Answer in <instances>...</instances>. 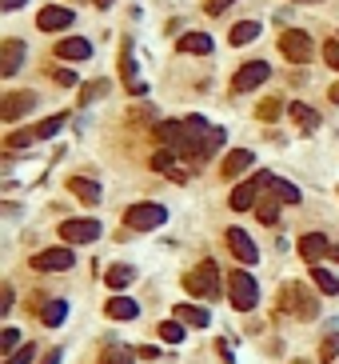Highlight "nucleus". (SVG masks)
I'll use <instances>...</instances> for the list:
<instances>
[{
  "label": "nucleus",
  "mask_w": 339,
  "mask_h": 364,
  "mask_svg": "<svg viewBox=\"0 0 339 364\" xmlns=\"http://www.w3.org/2000/svg\"><path fill=\"white\" fill-rule=\"evenodd\" d=\"M255 164V152H248V149H236V152H228V156H224V176H240L243 168H252Z\"/></svg>",
  "instance_id": "obj_16"
},
{
  "label": "nucleus",
  "mask_w": 339,
  "mask_h": 364,
  "mask_svg": "<svg viewBox=\"0 0 339 364\" xmlns=\"http://www.w3.org/2000/svg\"><path fill=\"white\" fill-rule=\"evenodd\" d=\"M13 308V289H4V296H0V313H8Z\"/></svg>",
  "instance_id": "obj_40"
},
{
  "label": "nucleus",
  "mask_w": 339,
  "mask_h": 364,
  "mask_svg": "<svg viewBox=\"0 0 339 364\" xmlns=\"http://www.w3.org/2000/svg\"><path fill=\"white\" fill-rule=\"evenodd\" d=\"M64 120H68V116H64V113H56V116H49V120L32 125V132H37V140H49V137H56V132L64 128Z\"/></svg>",
  "instance_id": "obj_24"
},
{
  "label": "nucleus",
  "mask_w": 339,
  "mask_h": 364,
  "mask_svg": "<svg viewBox=\"0 0 339 364\" xmlns=\"http://www.w3.org/2000/svg\"><path fill=\"white\" fill-rule=\"evenodd\" d=\"M108 92V80H92V84H84V92H80V101L84 104H92L96 96H104Z\"/></svg>",
  "instance_id": "obj_32"
},
{
  "label": "nucleus",
  "mask_w": 339,
  "mask_h": 364,
  "mask_svg": "<svg viewBox=\"0 0 339 364\" xmlns=\"http://www.w3.org/2000/svg\"><path fill=\"white\" fill-rule=\"evenodd\" d=\"M104 313H108L112 320H136V313H140V308H136V301H128V296H112Z\"/></svg>",
  "instance_id": "obj_18"
},
{
  "label": "nucleus",
  "mask_w": 339,
  "mask_h": 364,
  "mask_svg": "<svg viewBox=\"0 0 339 364\" xmlns=\"http://www.w3.org/2000/svg\"><path fill=\"white\" fill-rule=\"evenodd\" d=\"M168 220V213H164V204H132L128 213H124V225L136 228V232H148V228H160Z\"/></svg>",
  "instance_id": "obj_4"
},
{
  "label": "nucleus",
  "mask_w": 339,
  "mask_h": 364,
  "mask_svg": "<svg viewBox=\"0 0 339 364\" xmlns=\"http://www.w3.org/2000/svg\"><path fill=\"white\" fill-rule=\"evenodd\" d=\"M56 56H60V61H88V56H92V44H88L84 37H68V40L56 44Z\"/></svg>",
  "instance_id": "obj_14"
},
{
  "label": "nucleus",
  "mask_w": 339,
  "mask_h": 364,
  "mask_svg": "<svg viewBox=\"0 0 339 364\" xmlns=\"http://www.w3.org/2000/svg\"><path fill=\"white\" fill-rule=\"evenodd\" d=\"M20 61H25V40H4V49H0V76L20 73Z\"/></svg>",
  "instance_id": "obj_13"
},
{
  "label": "nucleus",
  "mask_w": 339,
  "mask_h": 364,
  "mask_svg": "<svg viewBox=\"0 0 339 364\" xmlns=\"http://www.w3.org/2000/svg\"><path fill=\"white\" fill-rule=\"evenodd\" d=\"M96 8H112V0H96Z\"/></svg>",
  "instance_id": "obj_44"
},
{
  "label": "nucleus",
  "mask_w": 339,
  "mask_h": 364,
  "mask_svg": "<svg viewBox=\"0 0 339 364\" xmlns=\"http://www.w3.org/2000/svg\"><path fill=\"white\" fill-rule=\"evenodd\" d=\"M228 292H231V304H236L240 313L255 308V301H260V284H255V277H248V272H231Z\"/></svg>",
  "instance_id": "obj_3"
},
{
  "label": "nucleus",
  "mask_w": 339,
  "mask_h": 364,
  "mask_svg": "<svg viewBox=\"0 0 339 364\" xmlns=\"http://www.w3.org/2000/svg\"><path fill=\"white\" fill-rule=\"evenodd\" d=\"M260 37V25L255 20H240V25L231 28V44H248V40Z\"/></svg>",
  "instance_id": "obj_27"
},
{
  "label": "nucleus",
  "mask_w": 339,
  "mask_h": 364,
  "mask_svg": "<svg viewBox=\"0 0 339 364\" xmlns=\"http://www.w3.org/2000/svg\"><path fill=\"white\" fill-rule=\"evenodd\" d=\"M32 356H37V344H25V349H16L4 364H32Z\"/></svg>",
  "instance_id": "obj_35"
},
{
  "label": "nucleus",
  "mask_w": 339,
  "mask_h": 364,
  "mask_svg": "<svg viewBox=\"0 0 339 364\" xmlns=\"http://www.w3.org/2000/svg\"><path fill=\"white\" fill-rule=\"evenodd\" d=\"M271 192H276L283 204H295V201H300V189H295V184H288V180H276V184H271Z\"/></svg>",
  "instance_id": "obj_30"
},
{
  "label": "nucleus",
  "mask_w": 339,
  "mask_h": 364,
  "mask_svg": "<svg viewBox=\"0 0 339 364\" xmlns=\"http://www.w3.org/2000/svg\"><path fill=\"white\" fill-rule=\"evenodd\" d=\"M279 52H283L291 64H307V61H312V52H315V44H312V37H307V32L288 28V32L279 37Z\"/></svg>",
  "instance_id": "obj_5"
},
{
  "label": "nucleus",
  "mask_w": 339,
  "mask_h": 364,
  "mask_svg": "<svg viewBox=\"0 0 339 364\" xmlns=\"http://www.w3.org/2000/svg\"><path fill=\"white\" fill-rule=\"evenodd\" d=\"M64 316H68V304L64 301H49L44 304V313H40V320L49 328H56V325H64Z\"/></svg>",
  "instance_id": "obj_25"
},
{
  "label": "nucleus",
  "mask_w": 339,
  "mask_h": 364,
  "mask_svg": "<svg viewBox=\"0 0 339 364\" xmlns=\"http://www.w3.org/2000/svg\"><path fill=\"white\" fill-rule=\"evenodd\" d=\"M300 256L307 264H319L324 256H331V244H327V237H319V232H307V237H300Z\"/></svg>",
  "instance_id": "obj_10"
},
{
  "label": "nucleus",
  "mask_w": 339,
  "mask_h": 364,
  "mask_svg": "<svg viewBox=\"0 0 339 364\" xmlns=\"http://www.w3.org/2000/svg\"><path fill=\"white\" fill-rule=\"evenodd\" d=\"M180 52L207 56V52H212V37H204V32H188V37H180Z\"/></svg>",
  "instance_id": "obj_19"
},
{
  "label": "nucleus",
  "mask_w": 339,
  "mask_h": 364,
  "mask_svg": "<svg viewBox=\"0 0 339 364\" xmlns=\"http://www.w3.org/2000/svg\"><path fill=\"white\" fill-rule=\"evenodd\" d=\"M40 364H60V349H52L49 356H44V360H40Z\"/></svg>",
  "instance_id": "obj_41"
},
{
  "label": "nucleus",
  "mask_w": 339,
  "mask_h": 364,
  "mask_svg": "<svg viewBox=\"0 0 339 364\" xmlns=\"http://www.w3.org/2000/svg\"><path fill=\"white\" fill-rule=\"evenodd\" d=\"M160 337L168 340V344H180L184 340V320H164V325H160Z\"/></svg>",
  "instance_id": "obj_28"
},
{
  "label": "nucleus",
  "mask_w": 339,
  "mask_h": 364,
  "mask_svg": "<svg viewBox=\"0 0 339 364\" xmlns=\"http://www.w3.org/2000/svg\"><path fill=\"white\" fill-rule=\"evenodd\" d=\"M37 25H40V32H60V28L72 25V8H64V4H49V8H40Z\"/></svg>",
  "instance_id": "obj_9"
},
{
  "label": "nucleus",
  "mask_w": 339,
  "mask_h": 364,
  "mask_svg": "<svg viewBox=\"0 0 339 364\" xmlns=\"http://www.w3.org/2000/svg\"><path fill=\"white\" fill-rule=\"evenodd\" d=\"M295 364H303V360H295Z\"/></svg>",
  "instance_id": "obj_46"
},
{
  "label": "nucleus",
  "mask_w": 339,
  "mask_h": 364,
  "mask_svg": "<svg viewBox=\"0 0 339 364\" xmlns=\"http://www.w3.org/2000/svg\"><path fill=\"white\" fill-rule=\"evenodd\" d=\"M295 4H312V0H295Z\"/></svg>",
  "instance_id": "obj_45"
},
{
  "label": "nucleus",
  "mask_w": 339,
  "mask_h": 364,
  "mask_svg": "<svg viewBox=\"0 0 339 364\" xmlns=\"http://www.w3.org/2000/svg\"><path fill=\"white\" fill-rule=\"evenodd\" d=\"M279 113H283V104H279V101H264V104H260V120H276Z\"/></svg>",
  "instance_id": "obj_36"
},
{
  "label": "nucleus",
  "mask_w": 339,
  "mask_h": 364,
  "mask_svg": "<svg viewBox=\"0 0 339 364\" xmlns=\"http://www.w3.org/2000/svg\"><path fill=\"white\" fill-rule=\"evenodd\" d=\"M231 4H236V0H204V13L207 16H219L224 8H231Z\"/></svg>",
  "instance_id": "obj_38"
},
{
  "label": "nucleus",
  "mask_w": 339,
  "mask_h": 364,
  "mask_svg": "<svg viewBox=\"0 0 339 364\" xmlns=\"http://www.w3.org/2000/svg\"><path fill=\"white\" fill-rule=\"evenodd\" d=\"M288 113L295 116V120H300L303 128H319V113H315V108H307V104L295 101V104H288Z\"/></svg>",
  "instance_id": "obj_26"
},
{
  "label": "nucleus",
  "mask_w": 339,
  "mask_h": 364,
  "mask_svg": "<svg viewBox=\"0 0 339 364\" xmlns=\"http://www.w3.org/2000/svg\"><path fill=\"white\" fill-rule=\"evenodd\" d=\"M68 192H72L76 201H84V204L100 201V184L96 180H88V176H72V180H68Z\"/></svg>",
  "instance_id": "obj_15"
},
{
  "label": "nucleus",
  "mask_w": 339,
  "mask_h": 364,
  "mask_svg": "<svg viewBox=\"0 0 339 364\" xmlns=\"http://www.w3.org/2000/svg\"><path fill=\"white\" fill-rule=\"evenodd\" d=\"M279 196H260V204H255V216H260V220H264V225H276L279 220Z\"/></svg>",
  "instance_id": "obj_21"
},
{
  "label": "nucleus",
  "mask_w": 339,
  "mask_h": 364,
  "mask_svg": "<svg viewBox=\"0 0 339 364\" xmlns=\"http://www.w3.org/2000/svg\"><path fill=\"white\" fill-rule=\"evenodd\" d=\"M176 316H180L184 325H192V328H207V320H212V316H207L204 308H196V304H180Z\"/></svg>",
  "instance_id": "obj_22"
},
{
  "label": "nucleus",
  "mask_w": 339,
  "mask_h": 364,
  "mask_svg": "<svg viewBox=\"0 0 339 364\" xmlns=\"http://www.w3.org/2000/svg\"><path fill=\"white\" fill-rule=\"evenodd\" d=\"M324 61L331 64V68H339V40H327L324 44Z\"/></svg>",
  "instance_id": "obj_37"
},
{
  "label": "nucleus",
  "mask_w": 339,
  "mask_h": 364,
  "mask_svg": "<svg viewBox=\"0 0 339 364\" xmlns=\"http://www.w3.org/2000/svg\"><path fill=\"white\" fill-rule=\"evenodd\" d=\"M152 168H156V172H164V176H172L176 184H184V180H188V172H184V168H176L172 152H156V156H152Z\"/></svg>",
  "instance_id": "obj_17"
},
{
  "label": "nucleus",
  "mask_w": 339,
  "mask_h": 364,
  "mask_svg": "<svg viewBox=\"0 0 339 364\" xmlns=\"http://www.w3.org/2000/svg\"><path fill=\"white\" fill-rule=\"evenodd\" d=\"M279 308H283V313H295L300 320H312V316L319 313L315 296H312L307 289H303L300 280H288V284L279 289Z\"/></svg>",
  "instance_id": "obj_1"
},
{
  "label": "nucleus",
  "mask_w": 339,
  "mask_h": 364,
  "mask_svg": "<svg viewBox=\"0 0 339 364\" xmlns=\"http://www.w3.org/2000/svg\"><path fill=\"white\" fill-rule=\"evenodd\" d=\"M312 280H315V289H319V292H327V296H339V277H331L327 268H319V264H315V268H312Z\"/></svg>",
  "instance_id": "obj_23"
},
{
  "label": "nucleus",
  "mask_w": 339,
  "mask_h": 364,
  "mask_svg": "<svg viewBox=\"0 0 339 364\" xmlns=\"http://www.w3.org/2000/svg\"><path fill=\"white\" fill-rule=\"evenodd\" d=\"M228 244L236 252V261H243V264H255V256H260V249L252 244V237L243 228H228Z\"/></svg>",
  "instance_id": "obj_12"
},
{
  "label": "nucleus",
  "mask_w": 339,
  "mask_h": 364,
  "mask_svg": "<svg viewBox=\"0 0 339 364\" xmlns=\"http://www.w3.org/2000/svg\"><path fill=\"white\" fill-rule=\"evenodd\" d=\"M100 364H132V352L128 349H108L100 356Z\"/></svg>",
  "instance_id": "obj_33"
},
{
  "label": "nucleus",
  "mask_w": 339,
  "mask_h": 364,
  "mask_svg": "<svg viewBox=\"0 0 339 364\" xmlns=\"http://www.w3.org/2000/svg\"><path fill=\"white\" fill-rule=\"evenodd\" d=\"M327 96H331V101L339 104V84H331V92H327Z\"/></svg>",
  "instance_id": "obj_43"
},
{
  "label": "nucleus",
  "mask_w": 339,
  "mask_h": 364,
  "mask_svg": "<svg viewBox=\"0 0 339 364\" xmlns=\"http://www.w3.org/2000/svg\"><path fill=\"white\" fill-rule=\"evenodd\" d=\"M56 84L72 88V84H76V73H72V68H56Z\"/></svg>",
  "instance_id": "obj_39"
},
{
  "label": "nucleus",
  "mask_w": 339,
  "mask_h": 364,
  "mask_svg": "<svg viewBox=\"0 0 339 364\" xmlns=\"http://www.w3.org/2000/svg\"><path fill=\"white\" fill-rule=\"evenodd\" d=\"M32 104H37L32 92H13V96H4V104H0V120H20Z\"/></svg>",
  "instance_id": "obj_11"
},
{
  "label": "nucleus",
  "mask_w": 339,
  "mask_h": 364,
  "mask_svg": "<svg viewBox=\"0 0 339 364\" xmlns=\"http://www.w3.org/2000/svg\"><path fill=\"white\" fill-rule=\"evenodd\" d=\"M100 237V220L96 216H84V220H64L60 225V240L64 244H88V240Z\"/></svg>",
  "instance_id": "obj_6"
},
{
  "label": "nucleus",
  "mask_w": 339,
  "mask_h": 364,
  "mask_svg": "<svg viewBox=\"0 0 339 364\" xmlns=\"http://www.w3.org/2000/svg\"><path fill=\"white\" fill-rule=\"evenodd\" d=\"M32 140H37V132H32V128H20V132H8L4 144H8V149H28Z\"/></svg>",
  "instance_id": "obj_31"
},
{
  "label": "nucleus",
  "mask_w": 339,
  "mask_h": 364,
  "mask_svg": "<svg viewBox=\"0 0 339 364\" xmlns=\"http://www.w3.org/2000/svg\"><path fill=\"white\" fill-rule=\"evenodd\" d=\"M72 249H49L40 252V256H32V268L37 272H64V268H72Z\"/></svg>",
  "instance_id": "obj_8"
},
{
  "label": "nucleus",
  "mask_w": 339,
  "mask_h": 364,
  "mask_svg": "<svg viewBox=\"0 0 339 364\" xmlns=\"http://www.w3.org/2000/svg\"><path fill=\"white\" fill-rule=\"evenodd\" d=\"M132 280H136V272L128 268V264H112L108 277H104V284H108V289H128Z\"/></svg>",
  "instance_id": "obj_20"
},
{
  "label": "nucleus",
  "mask_w": 339,
  "mask_h": 364,
  "mask_svg": "<svg viewBox=\"0 0 339 364\" xmlns=\"http://www.w3.org/2000/svg\"><path fill=\"white\" fill-rule=\"evenodd\" d=\"M0 4H4V8H20V4H25V0H0Z\"/></svg>",
  "instance_id": "obj_42"
},
{
  "label": "nucleus",
  "mask_w": 339,
  "mask_h": 364,
  "mask_svg": "<svg viewBox=\"0 0 339 364\" xmlns=\"http://www.w3.org/2000/svg\"><path fill=\"white\" fill-rule=\"evenodd\" d=\"M335 356H339V332H327V337H324V344H319V360H335Z\"/></svg>",
  "instance_id": "obj_29"
},
{
  "label": "nucleus",
  "mask_w": 339,
  "mask_h": 364,
  "mask_svg": "<svg viewBox=\"0 0 339 364\" xmlns=\"http://www.w3.org/2000/svg\"><path fill=\"white\" fill-rule=\"evenodd\" d=\"M267 76H271V68H267L264 61H252V64H243L240 73L231 76V88H236V92H252L255 84H264Z\"/></svg>",
  "instance_id": "obj_7"
},
{
  "label": "nucleus",
  "mask_w": 339,
  "mask_h": 364,
  "mask_svg": "<svg viewBox=\"0 0 339 364\" xmlns=\"http://www.w3.org/2000/svg\"><path fill=\"white\" fill-rule=\"evenodd\" d=\"M16 344H20V332H16V328H4V332H0V352H8V356H13Z\"/></svg>",
  "instance_id": "obj_34"
},
{
  "label": "nucleus",
  "mask_w": 339,
  "mask_h": 364,
  "mask_svg": "<svg viewBox=\"0 0 339 364\" xmlns=\"http://www.w3.org/2000/svg\"><path fill=\"white\" fill-rule=\"evenodd\" d=\"M184 284H188V292H196V296H216V292H219V268H216V261H200V268H196V272H188V277H184Z\"/></svg>",
  "instance_id": "obj_2"
}]
</instances>
